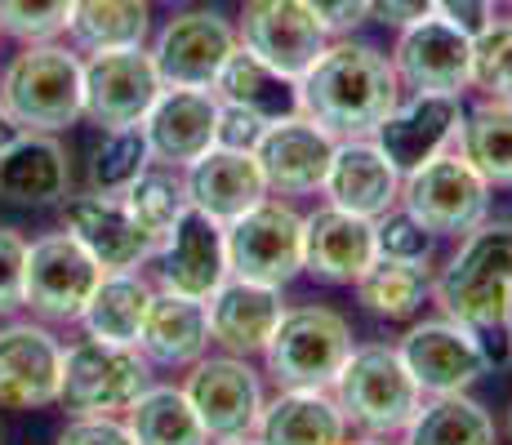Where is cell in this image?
Listing matches in <instances>:
<instances>
[{
    "instance_id": "obj_1",
    "label": "cell",
    "mask_w": 512,
    "mask_h": 445,
    "mask_svg": "<svg viewBox=\"0 0 512 445\" xmlns=\"http://www.w3.org/2000/svg\"><path fill=\"white\" fill-rule=\"evenodd\" d=\"M406 98L392 54L357 36H334L299 76V116L334 138H370Z\"/></svg>"
},
{
    "instance_id": "obj_2",
    "label": "cell",
    "mask_w": 512,
    "mask_h": 445,
    "mask_svg": "<svg viewBox=\"0 0 512 445\" xmlns=\"http://www.w3.org/2000/svg\"><path fill=\"white\" fill-rule=\"evenodd\" d=\"M432 303L441 316L477 334H508L512 325V223L481 219L459 236L446 267L432 272Z\"/></svg>"
},
{
    "instance_id": "obj_3",
    "label": "cell",
    "mask_w": 512,
    "mask_h": 445,
    "mask_svg": "<svg viewBox=\"0 0 512 445\" xmlns=\"http://www.w3.org/2000/svg\"><path fill=\"white\" fill-rule=\"evenodd\" d=\"M0 103L18 130H72L85 121V58L63 41L18 45L0 67Z\"/></svg>"
},
{
    "instance_id": "obj_4",
    "label": "cell",
    "mask_w": 512,
    "mask_h": 445,
    "mask_svg": "<svg viewBox=\"0 0 512 445\" xmlns=\"http://www.w3.org/2000/svg\"><path fill=\"white\" fill-rule=\"evenodd\" d=\"M330 397L339 401L348 428L370 437H401L423 405V392L397 343H352L348 361L330 383Z\"/></svg>"
},
{
    "instance_id": "obj_5",
    "label": "cell",
    "mask_w": 512,
    "mask_h": 445,
    "mask_svg": "<svg viewBox=\"0 0 512 445\" xmlns=\"http://www.w3.org/2000/svg\"><path fill=\"white\" fill-rule=\"evenodd\" d=\"M352 352V321L326 303L285 308L263 348V374L277 388H330Z\"/></svg>"
},
{
    "instance_id": "obj_6",
    "label": "cell",
    "mask_w": 512,
    "mask_h": 445,
    "mask_svg": "<svg viewBox=\"0 0 512 445\" xmlns=\"http://www.w3.org/2000/svg\"><path fill=\"white\" fill-rule=\"evenodd\" d=\"M156 383L152 361L134 343L76 339L63 348V379H58V405L67 414H121Z\"/></svg>"
},
{
    "instance_id": "obj_7",
    "label": "cell",
    "mask_w": 512,
    "mask_h": 445,
    "mask_svg": "<svg viewBox=\"0 0 512 445\" xmlns=\"http://www.w3.org/2000/svg\"><path fill=\"white\" fill-rule=\"evenodd\" d=\"M495 187L486 183L459 147L423 161L401 178V210H410L437 241H459L481 219H490Z\"/></svg>"
},
{
    "instance_id": "obj_8",
    "label": "cell",
    "mask_w": 512,
    "mask_h": 445,
    "mask_svg": "<svg viewBox=\"0 0 512 445\" xmlns=\"http://www.w3.org/2000/svg\"><path fill=\"white\" fill-rule=\"evenodd\" d=\"M103 281V263L72 232H45L27 241L23 312L45 325H76Z\"/></svg>"
},
{
    "instance_id": "obj_9",
    "label": "cell",
    "mask_w": 512,
    "mask_h": 445,
    "mask_svg": "<svg viewBox=\"0 0 512 445\" xmlns=\"http://www.w3.org/2000/svg\"><path fill=\"white\" fill-rule=\"evenodd\" d=\"M232 276L285 290L303 276V214L285 196H263L254 210L228 223Z\"/></svg>"
},
{
    "instance_id": "obj_10",
    "label": "cell",
    "mask_w": 512,
    "mask_h": 445,
    "mask_svg": "<svg viewBox=\"0 0 512 445\" xmlns=\"http://www.w3.org/2000/svg\"><path fill=\"white\" fill-rule=\"evenodd\" d=\"M179 388L192 401L196 419L210 432V441L254 432L263 405H268L263 370H254L250 356H232V352H205L201 361L183 370Z\"/></svg>"
},
{
    "instance_id": "obj_11",
    "label": "cell",
    "mask_w": 512,
    "mask_h": 445,
    "mask_svg": "<svg viewBox=\"0 0 512 445\" xmlns=\"http://www.w3.org/2000/svg\"><path fill=\"white\" fill-rule=\"evenodd\" d=\"M406 370L415 374L423 397H450L468 392L490 374V348L472 325L450 321V316H423L397 343Z\"/></svg>"
},
{
    "instance_id": "obj_12",
    "label": "cell",
    "mask_w": 512,
    "mask_h": 445,
    "mask_svg": "<svg viewBox=\"0 0 512 445\" xmlns=\"http://www.w3.org/2000/svg\"><path fill=\"white\" fill-rule=\"evenodd\" d=\"M236 23L219 9H179L152 32V63L165 85L179 89H214L223 63L236 54Z\"/></svg>"
},
{
    "instance_id": "obj_13",
    "label": "cell",
    "mask_w": 512,
    "mask_h": 445,
    "mask_svg": "<svg viewBox=\"0 0 512 445\" xmlns=\"http://www.w3.org/2000/svg\"><path fill=\"white\" fill-rule=\"evenodd\" d=\"M161 72L152 63V49H103L85 54V121L94 130H130L143 125L152 103L161 98Z\"/></svg>"
},
{
    "instance_id": "obj_14",
    "label": "cell",
    "mask_w": 512,
    "mask_h": 445,
    "mask_svg": "<svg viewBox=\"0 0 512 445\" xmlns=\"http://www.w3.org/2000/svg\"><path fill=\"white\" fill-rule=\"evenodd\" d=\"M388 54H392V67H397V81L406 94L464 98L472 89V32L441 14L397 32V45Z\"/></svg>"
},
{
    "instance_id": "obj_15",
    "label": "cell",
    "mask_w": 512,
    "mask_h": 445,
    "mask_svg": "<svg viewBox=\"0 0 512 445\" xmlns=\"http://www.w3.org/2000/svg\"><path fill=\"white\" fill-rule=\"evenodd\" d=\"M63 343L36 316L0 321V410H45L58 405Z\"/></svg>"
},
{
    "instance_id": "obj_16",
    "label": "cell",
    "mask_w": 512,
    "mask_h": 445,
    "mask_svg": "<svg viewBox=\"0 0 512 445\" xmlns=\"http://www.w3.org/2000/svg\"><path fill=\"white\" fill-rule=\"evenodd\" d=\"M236 41L268 67H277L281 76L299 81L330 45V36L303 0H241Z\"/></svg>"
},
{
    "instance_id": "obj_17",
    "label": "cell",
    "mask_w": 512,
    "mask_h": 445,
    "mask_svg": "<svg viewBox=\"0 0 512 445\" xmlns=\"http://www.w3.org/2000/svg\"><path fill=\"white\" fill-rule=\"evenodd\" d=\"M156 285L187 299H210L223 281L232 276L228 267V227L210 214H201L196 205H187L183 219L174 223V232L156 245Z\"/></svg>"
},
{
    "instance_id": "obj_18",
    "label": "cell",
    "mask_w": 512,
    "mask_h": 445,
    "mask_svg": "<svg viewBox=\"0 0 512 445\" xmlns=\"http://www.w3.org/2000/svg\"><path fill=\"white\" fill-rule=\"evenodd\" d=\"M334 143H339V138L326 134L321 125H312L308 116H299V112L272 121L268 130H263L259 147H254L259 170L268 178V192L285 196V201H294V196H317L330 174Z\"/></svg>"
},
{
    "instance_id": "obj_19",
    "label": "cell",
    "mask_w": 512,
    "mask_h": 445,
    "mask_svg": "<svg viewBox=\"0 0 512 445\" xmlns=\"http://www.w3.org/2000/svg\"><path fill=\"white\" fill-rule=\"evenodd\" d=\"M139 130L147 138V152H152L156 165L187 170L210 147H219V98H214V89L165 85Z\"/></svg>"
},
{
    "instance_id": "obj_20",
    "label": "cell",
    "mask_w": 512,
    "mask_h": 445,
    "mask_svg": "<svg viewBox=\"0 0 512 445\" xmlns=\"http://www.w3.org/2000/svg\"><path fill=\"white\" fill-rule=\"evenodd\" d=\"M464 112H468L464 98L455 94H406L370 138L406 178L423 161H432V156H441L446 147L459 143Z\"/></svg>"
},
{
    "instance_id": "obj_21",
    "label": "cell",
    "mask_w": 512,
    "mask_h": 445,
    "mask_svg": "<svg viewBox=\"0 0 512 445\" xmlns=\"http://www.w3.org/2000/svg\"><path fill=\"white\" fill-rule=\"evenodd\" d=\"M58 214H63V232H72L103 263V272H143L152 263V241L130 219L121 196H103L85 187V192L67 196Z\"/></svg>"
},
{
    "instance_id": "obj_22",
    "label": "cell",
    "mask_w": 512,
    "mask_h": 445,
    "mask_svg": "<svg viewBox=\"0 0 512 445\" xmlns=\"http://www.w3.org/2000/svg\"><path fill=\"white\" fill-rule=\"evenodd\" d=\"M72 156L58 134L18 130L0 147V201L18 210H49L72 196Z\"/></svg>"
},
{
    "instance_id": "obj_23",
    "label": "cell",
    "mask_w": 512,
    "mask_h": 445,
    "mask_svg": "<svg viewBox=\"0 0 512 445\" xmlns=\"http://www.w3.org/2000/svg\"><path fill=\"white\" fill-rule=\"evenodd\" d=\"M374 259H379L374 219L339 210L330 201L303 214V272L308 276L326 285H352Z\"/></svg>"
},
{
    "instance_id": "obj_24",
    "label": "cell",
    "mask_w": 512,
    "mask_h": 445,
    "mask_svg": "<svg viewBox=\"0 0 512 445\" xmlns=\"http://www.w3.org/2000/svg\"><path fill=\"white\" fill-rule=\"evenodd\" d=\"M210 312V343L232 356H263L272 330L285 316V299L277 285H259L245 276H228L219 290L205 299Z\"/></svg>"
},
{
    "instance_id": "obj_25",
    "label": "cell",
    "mask_w": 512,
    "mask_h": 445,
    "mask_svg": "<svg viewBox=\"0 0 512 445\" xmlns=\"http://www.w3.org/2000/svg\"><path fill=\"white\" fill-rule=\"evenodd\" d=\"M321 196L339 210L379 219L392 205H401V170L383 156V147L374 138H339Z\"/></svg>"
},
{
    "instance_id": "obj_26",
    "label": "cell",
    "mask_w": 512,
    "mask_h": 445,
    "mask_svg": "<svg viewBox=\"0 0 512 445\" xmlns=\"http://www.w3.org/2000/svg\"><path fill=\"white\" fill-rule=\"evenodd\" d=\"M183 178H187V201L201 214L219 219L223 227L241 219L245 210H254L263 196H272L268 178L259 170V156L236 152V147H210L201 161L187 165Z\"/></svg>"
},
{
    "instance_id": "obj_27",
    "label": "cell",
    "mask_w": 512,
    "mask_h": 445,
    "mask_svg": "<svg viewBox=\"0 0 512 445\" xmlns=\"http://www.w3.org/2000/svg\"><path fill=\"white\" fill-rule=\"evenodd\" d=\"M210 348L214 343H210L205 299H187V294L156 285L147 316H143V330H139V352L152 361V370H187Z\"/></svg>"
},
{
    "instance_id": "obj_28",
    "label": "cell",
    "mask_w": 512,
    "mask_h": 445,
    "mask_svg": "<svg viewBox=\"0 0 512 445\" xmlns=\"http://www.w3.org/2000/svg\"><path fill=\"white\" fill-rule=\"evenodd\" d=\"M348 432L330 388H277V397L263 405L254 437L259 445H343Z\"/></svg>"
},
{
    "instance_id": "obj_29",
    "label": "cell",
    "mask_w": 512,
    "mask_h": 445,
    "mask_svg": "<svg viewBox=\"0 0 512 445\" xmlns=\"http://www.w3.org/2000/svg\"><path fill=\"white\" fill-rule=\"evenodd\" d=\"M63 36L76 54L147 45L152 41V0H72Z\"/></svg>"
},
{
    "instance_id": "obj_30",
    "label": "cell",
    "mask_w": 512,
    "mask_h": 445,
    "mask_svg": "<svg viewBox=\"0 0 512 445\" xmlns=\"http://www.w3.org/2000/svg\"><path fill=\"white\" fill-rule=\"evenodd\" d=\"M214 98L228 107H245V112L263 116V121H281V116L299 112V81L281 76L250 49L236 45V54L223 63L219 81H214Z\"/></svg>"
},
{
    "instance_id": "obj_31",
    "label": "cell",
    "mask_w": 512,
    "mask_h": 445,
    "mask_svg": "<svg viewBox=\"0 0 512 445\" xmlns=\"http://www.w3.org/2000/svg\"><path fill=\"white\" fill-rule=\"evenodd\" d=\"M152 294H156V281H147L143 272H103V281H98V290L90 294V303H85L76 325H81L90 339L134 343V348H139V330H143Z\"/></svg>"
},
{
    "instance_id": "obj_32",
    "label": "cell",
    "mask_w": 512,
    "mask_h": 445,
    "mask_svg": "<svg viewBox=\"0 0 512 445\" xmlns=\"http://www.w3.org/2000/svg\"><path fill=\"white\" fill-rule=\"evenodd\" d=\"M401 445H499V423L477 397H423L415 419L401 432Z\"/></svg>"
},
{
    "instance_id": "obj_33",
    "label": "cell",
    "mask_w": 512,
    "mask_h": 445,
    "mask_svg": "<svg viewBox=\"0 0 512 445\" xmlns=\"http://www.w3.org/2000/svg\"><path fill=\"white\" fill-rule=\"evenodd\" d=\"M455 147L495 192H512V98H477L464 112Z\"/></svg>"
},
{
    "instance_id": "obj_34",
    "label": "cell",
    "mask_w": 512,
    "mask_h": 445,
    "mask_svg": "<svg viewBox=\"0 0 512 445\" xmlns=\"http://www.w3.org/2000/svg\"><path fill=\"white\" fill-rule=\"evenodd\" d=\"M357 303L379 321H415L423 303H432V267L428 263H401V259H374L366 272L352 281Z\"/></svg>"
},
{
    "instance_id": "obj_35",
    "label": "cell",
    "mask_w": 512,
    "mask_h": 445,
    "mask_svg": "<svg viewBox=\"0 0 512 445\" xmlns=\"http://www.w3.org/2000/svg\"><path fill=\"white\" fill-rule=\"evenodd\" d=\"M134 441L139 445H210V432L201 428L192 401L179 383H152L139 401L125 410Z\"/></svg>"
},
{
    "instance_id": "obj_36",
    "label": "cell",
    "mask_w": 512,
    "mask_h": 445,
    "mask_svg": "<svg viewBox=\"0 0 512 445\" xmlns=\"http://www.w3.org/2000/svg\"><path fill=\"white\" fill-rule=\"evenodd\" d=\"M121 201H125V210H130V219L139 223V232L152 241V250L174 232V223H179L183 210L192 205L187 201L183 170H174V165H156V161L139 174V183H134Z\"/></svg>"
},
{
    "instance_id": "obj_37",
    "label": "cell",
    "mask_w": 512,
    "mask_h": 445,
    "mask_svg": "<svg viewBox=\"0 0 512 445\" xmlns=\"http://www.w3.org/2000/svg\"><path fill=\"white\" fill-rule=\"evenodd\" d=\"M147 165H152V152H147V138L139 125H130V130H98L85 178H90V192L125 196L139 183V174Z\"/></svg>"
},
{
    "instance_id": "obj_38",
    "label": "cell",
    "mask_w": 512,
    "mask_h": 445,
    "mask_svg": "<svg viewBox=\"0 0 512 445\" xmlns=\"http://www.w3.org/2000/svg\"><path fill=\"white\" fill-rule=\"evenodd\" d=\"M472 89L481 98H512V18H490L472 32Z\"/></svg>"
},
{
    "instance_id": "obj_39",
    "label": "cell",
    "mask_w": 512,
    "mask_h": 445,
    "mask_svg": "<svg viewBox=\"0 0 512 445\" xmlns=\"http://www.w3.org/2000/svg\"><path fill=\"white\" fill-rule=\"evenodd\" d=\"M72 18V0H0V36L18 45L58 41Z\"/></svg>"
},
{
    "instance_id": "obj_40",
    "label": "cell",
    "mask_w": 512,
    "mask_h": 445,
    "mask_svg": "<svg viewBox=\"0 0 512 445\" xmlns=\"http://www.w3.org/2000/svg\"><path fill=\"white\" fill-rule=\"evenodd\" d=\"M374 236H379V254H383V259L432 263V254H437V236H432L410 210H401V205H392L388 214H379V219H374Z\"/></svg>"
},
{
    "instance_id": "obj_41",
    "label": "cell",
    "mask_w": 512,
    "mask_h": 445,
    "mask_svg": "<svg viewBox=\"0 0 512 445\" xmlns=\"http://www.w3.org/2000/svg\"><path fill=\"white\" fill-rule=\"evenodd\" d=\"M23 272H27V236L18 227H0V321L23 312Z\"/></svg>"
},
{
    "instance_id": "obj_42",
    "label": "cell",
    "mask_w": 512,
    "mask_h": 445,
    "mask_svg": "<svg viewBox=\"0 0 512 445\" xmlns=\"http://www.w3.org/2000/svg\"><path fill=\"white\" fill-rule=\"evenodd\" d=\"M54 445H139L121 414H72Z\"/></svg>"
},
{
    "instance_id": "obj_43",
    "label": "cell",
    "mask_w": 512,
    "mask_h": 445,
    "mask_svg": "<svg viewBox=\"0 0 512 445\" xmlns=\"http://www.w3.org/2000/svg\"><path fill=\"white\" fill-rule=\"evenodd\" d=\"M303 5L326 27L330 41L334 36H357L361 27L370 23V0H303Z\"/></svg>"
},
{
    "instance_id": "obj_44",
    "label": "cell",
    "mask_w": 512,
    "mask_h": 445,
    "mask_svg": "<svg viewBox=\"0 0 512 445\" xmlns=\"http://www.w3.org/2000/svg\"><path fill=\"white\" fill-rule=\"evenodd\" d=\"M268 125H272V121H263V116H254V112H245V107H228V103H219V147H236V152H254Z\"/></svg>"
},
{
    "instance_id": "obj_45",
    "label": "cell",
    "mask_w": 512,
    "mask_h": 445,
    "mask_svg": "<svg viewBox=\"0 0 512 445\" xmlns=\"http://www.w3.org/2000/svg\"><path fill=\"white\" fill-rule=\"evenodd\" d=\"M437 14V0H370V23L388 27V32H406Z\"/></svg>"
},
{
    "instance_id": "obj_46",
    "label": "cell",
    "mask_w": 512,
    "mask_h": 445,
    "mask_svg": "<svg viewBox=\"0 0 512 445\" xmlns=\"http://www.w3.org/2000/svg\"><path fill=\"white\" fill-rule=\"evenodd\" d=\"M495 0H437V14L450 18V23L468 27V32H477V27H486L490 18H495Z\"/></svg>"
},
{
    "instance_id": "obj_47",
    "label": "cell",
    "mask_w": 512,
    "mask_h": 445,
    "mask_svg": "<svg viewBox=\"0 0 512 445\" xmlns=\"http://www.w3.org/2000/svg\"><path fill=\"white\" fill-rule=\"evenodd\" d=\"M343 445H401L397 437H370V432H348Z\"/></svg>"
},
{
    "instance_id": "obj_48",
    "label": "cell",
    "mask_w": 512,
    "mask_h": 445,
    "mask_svg": "<svg viewBox=\"0 0 512 445\" xmlns=\"http://www.w3.org/2000/svg\"><path fill=\"white\" fill-rule=\"evenodd\" d=\"M14 134H18L14 116H9V112H5V103H0V147H5V143H9V138H14Z\"/></svg>"
},
{
    "instance_id": "obj_49",
    "label": "cell",
    "mask_w": 512,
    "mask_h": 445,
    "mask_svg": "<svg viewBox=\"0 0 512 445\" xmlns=\"http://www.w3.org/2000/svg\"><path fill=\"white\" fill-rule=\"evenodd\" d=\"M210 445H259V437H254V432H245V437H219Z\"/></svg>"
},
{
    "instance_id": "obj_50",
    "label": "cell",
    "mask_w": 512,
    "mask_h": 445,
    "mask_svg": "<svg viewBox=\"0 0 512 445\" xmlns=\"http://www.w3.org/2000/svg\"><path fill=\"white\" fill-rule=\"evenodd\" d=\"M504 437H508V445H512V405H508V419H504Z\"/></svg>"
},
{
    "instance_id": "obj_51",
    "label": "cell",
    "mask_w": 512,
    "mask_h": 445,
    "mask_svg": "<svg viewBox=\"0 0 512 445\" xmlns=\"http://www.w3.org/2000/svg\"><path fill=\"white\" fill-rule=\"evenodd\" d=\"M152 5H183V0H152Z\"/></svg>"
},
{
    "instance_id": "obj_52",
    "label": "cell",
    "mask_w": 512,
    "mask_h": 445,
    "mask_svg": "<svg viewBox=\"0 0 512 445\" xmlns=\"http://www.w3.org/2000/svg\"><path fill=\"white\" fill-rule=\"evenodd\" d=\"M495 5H504V9H512V0H495Z\"/></svg>"
},
{
    "instance_id": "obj_53",
    "label": "cell",
    "mask_w": 512,
    "mask_h": 445,
    "mask_svg": "<svg viewBox=\"0 0 512 445\" xmlns=\"http://www.w3.org/2000/svg\"><path fill=\"white\" fill-rule=\"evenodd\" d=\"M508 348H512V325H508Z\"/></svg>"
},
{
    "instance_id": "obj_54",
    "label": "cell",
    "mask_w": 512,
    "mask_h": 445,
    "mask_svg": "<svg viewBox=\"0 0 512 445\" xmlns=\"http://www.w3.org/2000/svg\"><path fill=\"white\" fill-rule=\"evenodd\" d=\"M0 41H5V36H0Z\"/></svg>"
}]
</instances>
